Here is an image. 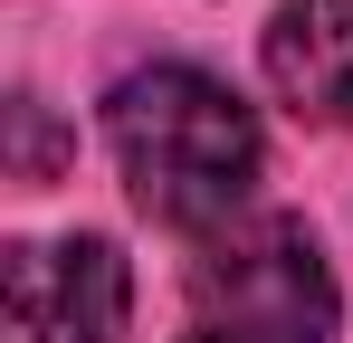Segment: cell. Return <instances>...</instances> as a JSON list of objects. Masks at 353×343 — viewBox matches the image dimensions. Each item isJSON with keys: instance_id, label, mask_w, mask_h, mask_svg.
Here are the masks:
<instances>
[{"instance_id": "cell-1", "label": "cell", "mask_w": 353, "mask_h": 343, "mask_svg": "<svg viewBox=\"0 0 353 343\" xmlns=\"http://www.w3.org/2000/svg\"><path fill=\"white\" fill-rule=\"evenodd\" d=\"M105 143H115L134 210L163 229H191V238L230 229L258 191V163H268L258 114L201 67H134L105 96Z\"/></svg>"}, {"instance_id": "cell-5", "label": "cell", "mask_w": 353, "mask_h": 343, "mask_svg": "<svg viewBox=\"0 0 353 343\" xmlns=\"http://www.w3.org/2000/svg\"><path fill=\"white\" fill-rule=\"evenodd\" d=\"M191 343H220V334H191Z\"/></svg>"}, {"instance_id": "cell-3", "label": "cell", "mask_w": 353, "mask_h": 343, "mask_svg": "<svg viewBox=\"0 0 353 343\" xmlns=\"http://www.w3.org/2000/svg\"><path fill=\"white\" fill-rule=\"evenodd\" d=\"M124 277L115 238H19L0 258V334L10 343H124Z\"/></svg>"}, {"instance_id": "cell-4", "label": "cell", "mask_w": 353, "mask_h": 343, "mask_svg": "<svg viewBox=\"0 0 353 343\" xmlns=\"http://www.w3.org/2000/svg\"><path fill=\"white\" fill-rule=\"evenodd\" d=\"M268 86L305 124H353V0H277Z\"/></svg>"}, {"instance_id": "cell-2", "label": "cell", "mask_w": 353, "mask_h": 343, "mask_svg": "<svg viewBox=\"0 0 353 343\" xmlns=\"http://www.w3.org/2000/svg\"><path fill=\"white\" fill-rule=\"evenodd\" d=\"M191 305H201V334L220 343H334V315H344L305 220L210 229L191 258Z\"/></svg>"}]
</instances>
